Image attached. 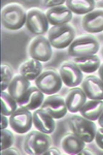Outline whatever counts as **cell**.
Listing matches in <instances>:
<instances>
[{
	"label": "cell",
	"mask_w": 103,
	"mask_h": 155,
	"mask_svg": "<svg viewBox=\"0 0 103 155\" xmlns=\"http://www.w3.org/2000/svg\"><path fill=\"white\" fill-rule=\"evenodd\" d=\"M75 31L68 24L53 26L47 31V39L52 47L56 49H64L69 47L74 41Z\"/></svg>",
	"instance_id": "1"
},
{
	"label": "cell",
	"mask_w": 103,
	"mask_h": 155,
	"mask_svg": "<svg viewBox=\"0 0 103 155\" xmlns=\"http://www.w3.org/2000/svg\"><path fill=\"white\" fill-rule=\"evenodd\" d=\"M27 15L18 4H11L1 12V24L8 30H18L26 24Z\"/></svg>",
	"instance_id": "2"
},
{
	"label": "cell",
	"mask_w": 103,
	"mask_h": 155,
	"mask_svg": "<svg viewBox=\"0 0 103 155\" xmlns=\"http://www.w3.org/2000/svg\"><path fill=\"white\" fill-rule=\"evenodd\" d=\"M52 141L47 134L39 130L31 131L24 141V150L30 155H41L50 148Z\"/></svg>",
	"instance_id": "3"
},
{
	"label": "cell",
	"mask_w": 103,
	"mask_h": 155,
	"mask_svg": "<svg viewBox=\"0 0 103 155\" xmlns=\"http://www.w3.org/2000/svg\"><path fill=\"white\" fill-rule=\"evenodd\" d=\"M70 127L73 134L79 137L85 143H91L95 139L96 134V125L92 120H89L82 115H73L70 118Z\"/></svg>",
	"instance_id": "4"
},
{
	"label": "cell",
	"mask_w": 103,
	"mask_h": 155,
	"mask_svg": "<svg viewBox=\"0 0 103 155\" xmlns=\"http://www.w3.org/2000/svg\"><path fill=\"white\" fill-rule=\"evenodd\" d=\"M99 50V42L92 36H82L74 39L68 47V54L74 57L96 55Z\"/></svg>",
	"instance_id": "5"
},
{
	"label": "cell",
	"mask_w": 103,
	"mask_h": 155,
	"mask_svg": "<svg viewBox=\"0 0 103 155\" xmlns=\"http://www.w3.org/2000/svg\"><path fill=\"white\" fill-rule=\"evenodd\" d=\"M62 79L60 74L53 71H43L35 80V86L44 94H56L62 87Z\"/></svg>",
	"instance_id": "6"
},
{
	"label": "cell",
	"mask_w": 103,
	"mask_h": 155,
	"mask_svg": "<svg viewBox=\"0 0 103 155\" xmlns=\"http://www.w3.org/2000/svg\"><path fill=\"white\" fill-rule=\"evenodd\" d=\"M26 27L31 33L36 35L44 34L47 31H49V21L47 15L39 9H30L27 12Z\"/></svg>",
	"instance_id": "7"
},
{
	"label": "cell",
	"mask_w": 103,
	"mask_h": 155,
	"mask_svg": "<svg viewBox=\"0 0 103 155\" xmlns=\"http://www.w3.org/2000/svg\"><path fill=\"white\" fill-rule=\"evenodd\" d=\"M9 125L17 134H23L30 130L33 124V116L30 111L20 107L14 114L9 116Z\"/></svg>",
	"instance_id": "8"
},
{
	"label": "cell",
	"mask_w": 103,
	"mask_h": 155,
	"mask_svg": "<svg viewBox=\"0 0 103 155\" xmlns=\"http://www.w3.org/2000/svg\"><path fill=\"white\" fill-rule=\"evenodd\" d=\"M30 56L38 61L47 62L52 58L53 50L49 39L44 36H37L32 41L29 47Z\"/></svg>",
	"instance_id": "9"
},
{
	"label": "cell",
	"mask_w": 103,
	"mask_h": 155,
	"mask_svg": "<svg viewBox=\"0 0 103 155\" xmlns=\"http://www.w3.org/2000/svg\"><path fill=\"white\" fill-rule=\"evenodd\" d=\"M40 109L49 113L55 119L62 118L68 112L66 102L63 99V97L58 95H50L49 97H47L42 102Z\"/></svg>",
	"instance_id": "10"
},
{
	"label": "cell",
	"mask_w": 103,
	"mask_h": 155,
	"mask_svg": "<svg viewBox=\"0 0 103 155\" xmlns=\"http://www.w3.org/2000/svg\"><path fill=\"white\" fill-rule=\"evenodd\" d=\"M62 82L68 87H75L82 82V71L73 62L62 64L59 69Z\"/></svg>",
	"instance_id": "11"
},
{
	"label": "cell",
	"mask_w": 103,
	"mask_h": 155,
	"mask_svg": "<svg viewBox=\"0 0 103 155\" xmlns=\"http://www.w3.org/2000/svg\"><path fill=\"white\" fill-rule=\"evenodd\" d=\"M82 89L88 98L103 101V82L95 76H88L82 82Z\"/></svg>",
	"instance_id": "12"
},
{
	"label": "cell",
	"mask_w": 103,
	"mask_h": 155,
	"mask_svg": "<svg viewBox=\"0 0 103 155\" xmlns=\"http://www.w3.org/2000/svg\"><path fill=\"white\" fill-rule=\"evenodd\" d=\"M32 116H33V124L37 130L47 134L54 132L56 128V122L55 118H53L49 113H47L42 109H37L33 112Z\"/></svg>",
	"instance_id": "13"
},
{
	"label": "cell",
	"mask_w": 103,
	"mask_h": 155,
	"mask_svg": "<svg viewBox=\"0 0 103 155\" xmlns=\"http://www.w3.org/2000/svg\"><path fill=\"white\" fill-rule=\"evenodd\" d=\"M44 101V93L41 92L36 86L30 87L22 101L19 102L20 107L28 110V111H35L41 107Z\"/></svg>",
	"instance_id": "14"
},
{
	"label": "cell",
	"mask_w": 103,
	"mask_h": 155,
	"mask_svg": "<svg viewBox=\"0 0 103 155\" xmlns=\"http://www.w3.org/2000/svg\"><path fill=\"white\" fill-rule=\"evenodd\" d=\"M82 28L90 33L103 31V9H94L82 18Z\"/></svg>",
	"instance_id": "15"
},
{
	"label": "cell",
	"mask_w": 103,
	"mask_h": 155,
	"mask_svg": "<svg viewBox=\"0 0 103 155\" xmlns=\"http://www.w3.org/2000/svg\"><path fill=\"white\" fill-rule=\"evenodd\" d=\"M46 15L47 21H49V24L53 25V26L67 24L72 19V12L67 6L64 5L50 8Z\"/></svg>",
	"instance_id": "16"
},
{
	"label": "cell",
	"mask_w": 103,
	"mask_h": 155,
	"mask_svg": "<svg viewBox=\"0 0 103 155\" xmlns=\"http://www.w3.org/2000/svg\"><path fill=\"white\" fill-rule=\"evenodd\" d=\"M30 86L31 85L29 83V80L24 78L22 74H18V76L14 77L7 90H8V93L11 94V96L14 99H16V101L19 104L25 96V94L27 93Z\"/></svg>",
	"instance_id": "17"
},
{
	"label": "cell",
	"mask_w": 103,
	"mask_h": 155,
	"mask_svg": "<svg viewBox=\"0 0 103 155\" xmlns=\"http://www.w3.org/2000/svg\"><path fill=\"white\" fill-rule=\"evenodd\" d=\"M87 101V95L85 94L84 90L74 87L68 92L65 99L67 109L71 113H76L80 110V107L84 106V104Z\"/></svg>",
	"instance_id": "18"
},
{
	"label": "cell",
	"mask_w": 103,
	"mask_h": 155,
	"mask_svg": "<svg viewBox=\"0 0 103 155\" xmlns=\"http://www.w3.org/2000/svg\"><path fill=\"white\" fill-rule=\"evenodd\" d=\"M42 74V64L41 62L35 59H30L24 62L20 67V74L26 78L29 81H35L40 74Z\"/></svg>",
	"instance_id": "19"
},
{
	"label": "cell",
	"mask_w": 103,
	"mask_h": 155,
	"mask_svg": "<svg viewBox=\"0 0 103 155\" xmlns=\"http://www.w3.org/2000/svg\"><path fill=\"white\" fill-rule=\"evenodd\" d=\"M103 111V101H87L84 106L80 107L79 113L85 118L95 121L98 120Z\"/></svg>",
	"instance_id": "20"
},
{
	"label": "cell",
	"mask_w": 103,
	"mask_h": 155,
	"mask_svg": "<svg viewBox=\"0 0 103 155\" xmlns=\"http://www.w3.org/2000/svg\"><path fill=\"white\" fill-rule=\"evenodd\" d=\"M74 63L79 66V68L82 72L92 74L99 69L101 62L97 55H88V56L76 57L74 58Z\"/></svg>",
	"instance_id": "21"
},
{
	"label": "cell",
	"mask_w": 103,
	"mask_h": 155,
	"mask_svg": "<svg viewBox=\"0 0 103 155\" xmlns=\"http://www.w3.org/2000/svg\"><path fill=\"white\" fill-rule=\"evenodd\" d=\"M62 148L67 154H79L85 148V142L75 134H69L62 140Z\"/></svg>",
	"instance_id": "22"
},
{
	"label": "cell",
	"mask_w": 103,
	"mask_h": 155,
	"mask_svg": "<svg viewBox=\"0 0 103 155\" xmlns=\"http://www.w3.org/2000/svg\"><path fill=\"white\" fill-rule=\"evenodd\" d=\"M65 3L72 14L76 15H87L95 8L94 0H66Z\"/></svg>",
	"instance_id": "23"
},
{
	"label": "cell",
	"mask_w": 103,
	"mask_h": 155,
	"mask_svg": "<svg viewBox=\"0 0 103 155\" xmlns=\"http://www.w3.org/2000/svg\"><path fill=\"white\" fill-rule=\"evenodd\" d=\"M0 101H1V114L5 116H11L17 111L16 99L11 96V94L5 91H1L0 94Z\"/></svg>",
	"instance_id": "24"
},
{
	"label": "cell",
	"mask_w": 103,
	"mask_h": 155,
	"mask_svg": "<svg viewBox=\"0 0 103 155\" xmlns=\"http://www.w3.org/2000/svg\"><path fill=\"white\" fill-rule=\"evenodd\" d=\"M12 71L8 65H1V91H5L12 81Z\"/></svg>",
	"instance_id": "25"
},
{
	"label": "cell",
	"mask_w": 103,
	"mask_h": 155,
	"mask_svg": "<svg viewBox=\"0 0 103 155\" xmlns=\"http://www.w3.org/2000/svg\"><path fill=\"white\" fill-rule=\"evenodd\" d=\"M14 141V134L11 130L4 128L1 129V150L7 149L12 146Z\"/></svg>",
	"instance_id": "26"
},
{
	"label": "cell",
	"mask_w": 103,
	"mask_h": 155,
	"mask_svg": "<svg viewBox=\"0 0 103 155\" xmlns=\"http://www.w3.org/2000/svg\"><path fill=\"white\" fill-rule=\"evenodd\" d=\"M95 141H96L97 146L100 149L103 150V127H100L96 130V134H95Z\"/></svg>",
	"instance_id": "27"
},
{
	"label": "cell",
	"mask_w": 103,
	"mask_h": 155,
	"mask_svg": "<svg viewBox=\"0 0 103 155\" xmlns=\"http://www.w3.org/2000/svg\"><path fill=\"white\" fill-rule=\"evenodd\" d=\"M44 5L47 7H56V6H60V5H63V3H65L64 0H57V1H53V0H50V1H44L43 2Z\"/></svg>",
	"instance_id": "28"
},
{
	"label": "cell",
	"mask_w": 103,
	"mask_h": 155,
	"mask_svg": "<svg viewBox=\"0 0 103 155\" xmlns=\"http://www.w3.org/2000/svg\"><path fill=\"white\" fill-rule=\"evenodd\" d=\"M53 154H54V155H60V154H61V152L59 151V149L54 148V147H50V148L43 153V155H53Z\"/></svg>",
	"instance_id": "29"
},
{
	"label": "cell",
	"mask_w": 103,
	"mask_h": 155,
	"mask_svg": "<svg viewBox=\"0 0 103 155\" xmlns=\"http://www.w3.org/2000/svg\"><path fill=\"white\" fill-rule=\"evenodd\" d=\"M1 154H2V155H7V154L18 155V154H19V152H18V150H17V149H14V148H11V147H9V148H7V149L1 150Z\"/></svg>",
	"instance_id": "30"
},
{
	"label": "cell",
	"mask_w": 103,
	"mask_h": 155,
	"mask_svg": "<svg viewBox=\"0 0 103 155\" xmlns=\"http://www.w3.org/2000/svg\"><path fill=\"white\" fill-rule=\"evenodd\" d=\"M7 124H8V121H7V118L5 115L1 114V129H4L7 127Z\"/></svg>",
	"instance_id": "31"
},
{
	"label": "cell",
	"mask_w": 103,
	"mask_h": 155,
	"mask_svg": "<svg viewBox=\"0 0 103 155\" xmlns=\"http://www.w3.org/2000/svg\"><path fill=\"white\" fill-rule=\"evenodd\" d=\"M98 74H99V79L103 82V64H101L98 69Z\"/></svg>",
	"instance_id": "32"
},
{
	"label": "cell",
	"mask_w": 103,
	"mask_h": 155,
	"mask_svg": "<svg viewBox=\"0 0 103 155\" xmlns=\"http://www.w3.org/2000/svg\"><path fill=\"white\" fill-rule=\"evenodd\" d=\"M82 154H88V155H92L93 153H92V152L91 151H90V150H88V149H82V151H80L79 152V155H82Z\"/></svg>",
	"instance_id": "33"
},
{
	"label": "cell",
	"mask_w": 103,
	"mask_h": 155,
	"mask_svg": "<svg viewBox=\"0 0 103 155\" xmlns=\"http://www.w3.org/2000/svg\"><path fill=\"white\" fill-rule=\"evenodd\" d=\"M98 123H99L100 126L103 127V111H102L101 115L99 116V118H98Z\"/></svg>",
	"instance_id": "34"
},
{
	"label": "cell",
	"mask_w": 103,
	"mask_h": 155,
	"mask_svg": "<svg viewBox=\"0 0 103 155\" xmlns=\"http://www.w3.org/2000/svg\"><path fill=\"white\" fill-rule=\"evenodd\" d=\"M101 54H102V56H103V48H102V51H101Z\"/></svg>",
	"instance_id": "35"
}]
</instances>
